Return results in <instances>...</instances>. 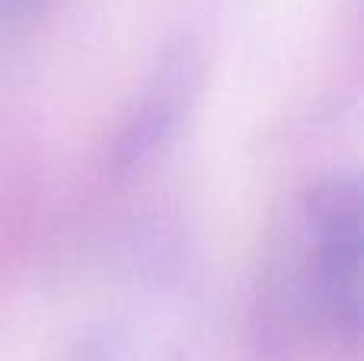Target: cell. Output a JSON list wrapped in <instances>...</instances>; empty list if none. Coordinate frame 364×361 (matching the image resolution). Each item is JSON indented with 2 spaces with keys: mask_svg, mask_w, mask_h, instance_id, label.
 Returning <instances> with one entry per match:
<instances>
[{
  "mask_svg": "<svg viewBox=\"0 0 364 361\" xmlns=\"http://www.w3.org/2000/svg\"><path fill=\"white\" fill-rule=\"evenodd\" d=\"M310 333L336 345H355L361 333V183L346 173L323 176L304 192L297 215Z\"/></svg>",
  "mask_w": 364,
  "mask_h": 361,
  "instance_id": "1",
  "label": "cell"
},
{
  "mask_svg": "<svg viewBox=\"0 0 364 361\" xmlns=\"http://www.w3.org/2000/svg\"><path fill=\"white\" fill-rule=\"evenodd\" d=\"M42 0H0V13L4 16H19V13H29L32 6H38Z\"/></svg>",
  "mask_w": 364,
  "mask_h": 361,
  "instance_id": "4",
  "label": "cell"
},
{
  "mask_svg": "<svg viewBox=\"0 0 364 361\" xmlns=\"http://www.w3.org/2000/svg\"><path fill=\"white\" fill-rule=\"evenodd\" d=\"M70 361H122V352L112 339H87Z\"/></svg>",
  "mask_w": 364,
  "mask_h": 361,
  "instance_id": "3",
  "label": "cell"
},
{
  "mask_svg": "<svg viewBox=\"0 0 364 361\" xmlns=\"http://www.w3.org/2000/svg\"><path fill=\"white\" fill-rule=\"evenodd\" d=\"M205 83V51L195 38L179 36L160 51L144 93L125 115L109 151L115 176H134L151 166L176 138Z\"/></svg>",
  "mask_w": 364,
  "mask_h": 361,
  "instance_id": "2",
  "label": "cell"
}]
</instances>
